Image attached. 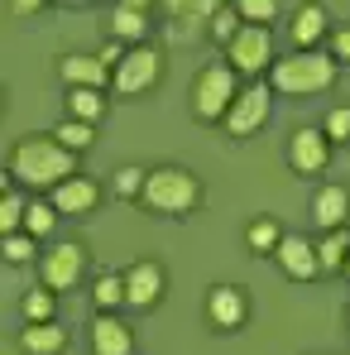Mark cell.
<instances>
[{
  "instance_id": "obj_1",
  "label": "cell",
  "mask_w": 350,
  "mask_h": 355,
  "mask_svg": "<svg viewBox=\"0 0 350 355\" xmlns=\"http://www.w3.org/2000/svg\"><path fill=\"white\" fill-rule=\"evenodd\" d=\"M72 149L62 144L58 135H29V139H19L15 144V154H10V173L24 178V182H34V187H58L72 178Z\"/></svg>"
},
{
  "instance_id": "obj_2",
  "label": "cell",
  "mask_w": 350,
  "mask_h": 355,
  "mask_svg": "<svg viewBox=\"0 0 350 355\" xmlns=\"http://www.w3.org/2000/svg\"><path fill=\"white\" fill-rule=\"evenodd\" d=\"M197 197H202V187H197V178L187 173V168H154V173L144 178V207L149 211L182 216V211L197 207Z\"/></svg>"
},
{
  "instance_id": "obj_3",
  "label": "cell",
  "mask_w": 350,
  "mask_h": 355,
  "mask_svg": "<svg viewBox=\"0 0 350 355\" xmlns=\"http://www.w3.org/2000/svg\"><path fill=\"white\" fill-rule=\"evenodd\" d=\"M331 77H336V62L326 58V53H292L288 62H274V87L279 92H292V96L326 92Z\"/></svg>"
},
{
  "instance_id": "obj_4",
  "label": "cell",
  "mask_w": 350,
  "mask_h": 355,
  "mask_svg": "<svg viewBox=\"0 0 350 355\" xmlns=\"http://www.w3.org/2000/svg\"><path fill=\"white\" fill-rule=\"evenodd\" d=\"M192 101H197V116L202 120H221L235 106V72L231 67H207V72L197 77Z\"/></svg>"
},
{
  "instance_id": "obj_5",
  "label": "cell",
  "mask_w": 350,
  "mask_h": 355,
  "mask_svg": "<svg viewBox=\"0 0 350 355\" xmlns=\"http://www.w3.org/2000/svg\"><path fill=\"white\" fill-rule=\"evenodd\" d=\"M269 58H274V39H269V29H264V24H245L240 39L231 44V62L240 67V72H259Z\"/></svg>"
},
{
  "instance_id": "obj_6",
  "label": "cell",
  "mask_w": 350,
  "mask_h": 355,
  "mask_svg": "<svg viewBox=\"0 0 350 355\" xmlns=\"http://www.w3.org/2000/svg\"><path fill=\"white\" fill-rule=\"evenodd\" d=\"M264 120H269V92H264V87H250V92L235 96V106L226 111V130H231V135H250V130H259Z\"/></svg>"
},
{
  "instance_id": "obj_7",
  "label": "cell",
  "mask_w": 350,
  "mask_h": 355,
  "mask_svg": "<svg viewBox=\"0 0 350 355\" xmlns=\"http://www.w3.org/2000/svg\"><path fill=\"white\" fill-rule=\"evenodd\" d=\"M159 82V53L154 49H134V53H125V62L116 67V87L120 92H144V87H154Z\"/></svg>"
},
{
  "instance_id": "obj_8",
  "label": "cell",
  "mask_w": 350,
  "mask_h": 355,
  "mask_svg": "<svg viewBox=\"0 0 350 355\" xmlns=\"http://www.w3.org/2000/svg\"><path fill=\"white\" fill-rule=\"evenodd\" d=\"M82 264H87L82 245H58V250H49V254H44V284H49V288H72V284L82 279Z\"/></svg>"
},
{
  "instance_id": "obj_9",
  "label": "cell",
  "mask_w": 350,
  "mask_h": 355,
  "mask_svg": "<svg viewBox=\"0 0 350 355\" xmlns=\"http://www.w3.org/2000/svg\"><path fill=\"white\" fill-rule=\"evenodd\" d=\"M164 293V269L154 264V259H139L130 274H125V302H134V307H154Z\"/></svg>"
},
{
  "instance_id": "obj_10",
  "label": "cell",
  "mask_w": 350,
  "mask_h": 355,
  "mask_svg": "<svg viewBox=\"0 0 350 355\" xmlns=\"http://www.w3.org/2000/svg\"><path fill=\"white\" fill-rule=\"evenodd\" d=\"M288 164L297 173H322L326 168V130H297L288 144Z\"/></svg>"
},
{
  "instance_id": "obj_11",
  "label": "cell",
  "mask_w": 350,
  "mask_h": 355,
  "mask_svg": "<svg viewBox=\"0 0 350 355\" xmlns=\"http://www.w3.org/2000/svg\"><path fill=\"white\" fill-rule=\"evenodd\" d=\"M96 197H101V187L91 182V178H67L53 187V207H58L62 216H77V211H91L96 207Z\"/></svg>"
},
{
  "instance_id": "obj_12",
  "label": "cell",
  "mask_w": 350,
  "mask_h": 355,
  "mask_svg": "<svg viewBox=\"0 0 350 355\" xmlns=\"http://www.w3.org/2000/svg\"><path fill=\"white\" fill-rule=\"evenodd\" d=\"M274 254H279L283 274H292V279H312V274L322 269V264H317V250H312V245H307L302 236H283Z\"/></svg>"
},
{
  "instance_id": "obj_13",
  "label": "cell",
  "mask_w": 350,
  "mask_h": 355,
  "mask_svg": "<svg viewBox=\"0 0 350 355\" xmlns=\"http://www.w3.org/2000/svg\"><path fill=\"white\" fill-rule=\"evenodd\" d=\"M312 216H317V226H326V231H341L350 216V192L346 187H322L317 192V202H312Z\"/></svg>"
},
{
  "instance_id": "obj_14",
  "label": "cell",
  "mask_w": 350,
  "mask_h": 355,
  "mask_svg": "<svg viewBox=\"0 0 350 355\" xmlns=\"http://www.w3.org/2000/svg\"><path fill=\"white\" fill-rule=\"evenodd\" d=\"M207 317H211L221 331L240 327V322H245V297H240V288H211V297H207Z\"/></svg>"
},
{
  "instance_id": "obj_15",
  "label": "cell",
  "mask_w": 350,
  "mask_h": 355,
  "mask_svg": "<svg viewBox=\"0 0 350 355\" xmlns=\"http://www.w3.org/2000/svg\"><path fill=\"white\" fill-rule=\"evenodd\" d=\"M130 346H134V336H130V327L116 322V317H101L91 327V351L96 355H130Z\"/></svg>"
},
{
  "instance_id": "obj_16",
  "label": "cell",
  "mask_w": 350,
  "mask_h": 355,
  "mask_svg": "<svg viewBox=\"0 0 350 355\" xmlns=\"http://www.w3.org/2000/svg\"><path fill=\"white\" fill-rule=\"evenodd\" d=\"M24 355H58L67 346V331H58L53 322H29V331L19 336Z\"/></svg>"
},
{
  "instance_id": "obj_17",
  "label": "cell",
  "mask_w": 350,
  "mask_h": 355,
  "mask_svg": "<svg viewBox=\"0 0 350 355\" xmlns=\"http://www.w3.org/2000/svg\"><path fill=\"white\" fill-rule=\"evenodd\" d=\"M62 77H67V87H106V62L72 53V58H62Z\"/></svg>"
},
{
  "instance_id": "obj_18",
  "label": "cell",
  "mask_w": 350,
  "mask_h": 355,
  "mask_svg": "<svg viewBox=\"0 0 350 355\" xmlns=\"http://www.w3.org/2000/svg\"><path fill=\"white\" fill-rule=\"evenodd\" d=\"M322 29H326V10H322L317 0L297 5V15H292V44H317Z\"/></svg>"
},
{
  "instance_id": "obj_19",
  "label": "cell",
  "mask_w": 350,
  "mask_h": 355,
  "mask_svg": "<svg viewBox=\"0 0 350 355\" xmlns=\"http://www.w3.org/2000/svg\"><path fill=\"white\" fill-rule=\"evenodd\" d=\"M67 106H72V120H96L101 111H106V101H101V92H96V87H72Z\"/></svg>"
},
{
  "instance_id": "obj_20",
  "label": "cell",
  "mask_w": 350,
  "mask_h": 355,
  "mask_svg": "<svg viewBox=\"0 0 350 355\" xmlns=\"http://www.w3.org/2000/svg\"><path fill=\"white\" fill-rule=\"evenodd\" d=\"M168 10H173L177 19H182V29H192V24H211V15H216V0H168Z\"/></svg>"
},
{
  "instance_id": "obj_21",
  "label": "cell",
  "mask_w": 350,
  "mask_h": 355,
  "mask_svg": "<svg viewBox=\"0 0 350 355\" xmlns=\"http://www.w3.org/2000/svg\"><path fill=\"white\" fill-rule=\"evenodd\" d=\"M346 254H350V236H346V231H331V236L317 245V264H322V269L346 264Z\"/></svg>"
},
{
  "instance_id": "obj_22",
  "label": "cell",
  "mask_w": 350,
  "mask_h": 355,
  "mask_svg": "<svg viewBox=\"0 0 350 355\" xmlns=\"http://www.w3.org/2000/svg\"><path fill=\"white\" fill-rule=\"evenodd\" d=\"M53 221H58V207H53V202H34V207L24 211V231H29V236H49Z\"/></svg>"
},
{
  "instance_id": "obj_23",
  "label": "cell",
  "mask_w": 350,
  "mask_h": 355,
  "mask_svg": "<svg viewBox=\"0 0 350 355\" xmlns=\"http://www.w3.org/2000/svg\"><path fill=\"white\" fill-rule=\"evenodd\" d=\"M53 135H58V139L67 144V149H72V154H82V149L91 144V120H62Z\"/></svg>"
},
{
  "instance_id": "obj_24",
  "label": "cell",
  "mask_w": 350,
  "mask_h": 355,
  "mask_svg": "<svg viewBox=\"0 0 350 355\" xmlns=\"http://www.w3.org/2000/svg\"><path fill=\"white\" fill-rule=\"evenodd\" d=\"M111 29H116L120 39H144V10H125V5H116Z\"/></svg>"
},
{
  "instance_id": "obj_25",
  "label": "cell",
  "mask_w": 350,
  "mask_h": 355,
  "mask_svg": "<svg viewBox=\"0 0 350 355\" xmlns=\"http://www.w3.org/2000/svg\"><path fill=\"white\" fill-rule=\"evenodd\" d=\"M211 39H216V44H235V39H240V10H226V5H221V10L211 15Z\"/></svg>"
},
{
  "instance_id": "obj_26",
  "label": "cell",
  "mask_w": 350,
  "mask_h": 355,
  "mask_svg": "<svg viewBox=\"0 0 350 355\" xmlns=\"http://www.w3.org/2000/svg\"><path fill=\"white\" fill-rule=\"evenodd\" d=\"M245 240H250V250H259V254H264V250H279V240H283V236H279V226H274L269 216H259V221L245 231Z\"/></svg>"
},
{
  "instance_id": "obj_27",
  "label": "cell",
  "mask_w": 350,
  "mask_h": 355,
  "mask_svg": "<svg viewBox=\"0 0 350 355\" xmlns=\"http://www.w3.org/2000/svg\"><path fill=\"white\" fill-rule=\"evenodd\" d=\"M235 10H240L245 24H269L279 15V0H235Z\"/></svg>"
},
{
  "instance_id": "obj_28",
  "label": "cell",
  "mask_w": 350,
  "mask_h": 355,
  "mask_svg": "<svg viewBox=\"0 0 350 355\" xmlns=\"http://www.w3.org/2000/svg\"><path fill=\"white\" fill-rule=\"evenodd\" d=\"M24 211H29V207L19 202V192H5V202H0V231L15 236V226L24 221Z\"/></svg>"
},
{
  "instance_id": "obj_29",
  "label": "cell",
  "mask_w": 350,
  "mask_h": 355,
  "mask_svg": "<svg viewBox=\"0 0 350 355\" xmlns=\"http://www.w3.org/2000/svg\"><path fill=\"white\" fill-rule=\"evenodd\" d=\"M96 302H101V307H116V302H125V279H116V274H101V279H96Z\"/></svg>"
},
{
  "instance_id": "obj_30",
  "label": "cell",
  "mask_w": 350,
  "mask_h": 355,
  "mask_svg": "<svg viewBox=\"0 0 350 355\" xmlns=\"http://www.w3.org/2000/svg\"><path fill=\"white\" fill-rule=\"evenodd\" d=\"M0 254H5L10 264H24V259L34 254V236H19V231H15V236H5V240H0Z\"/></svg>"
},
{
  "instance_id": "obj_31",
  "label": "cell",
  "mask_w": 350,
  "mask_h": 355,
  "mask_svg": "<svg viewBox=\"0 0 350 355\" xmlns=\"http://www.w3.org/2000/svg\"><path fill=\"white\" fill-rule=\"evenodd\" d=\"M53 317V293H29L24 297V322H49Z\"/></svg>"
},
{
  "instance_id": "obj_32",
  "label": "cell",
  "mask_w": 350,
  "mask_h": 355,
  "mask_svg": "<svg viewBox=\"0 0 350 355\" xmlns=\"http://www.w3.org/2000/svg\"><path fill=\"white\" fill-rule=\"evenodd\" d=\"M144 178L149 173H139V168H120L116 173V192L120 197H144Z\"/></svg>"
},
{
  "instance_id": "obj_33",
  "label": "cell",
  "mask_w": 350,
  "mask_h": 355,
  "mask_svg": "<svg viewBox=\"0 0 350 355\" xmlns=\"http://www.w3.org/2000/svg\"><path fill=\"white\" fill-rule=\"evenodd\" d=\"M322 130H326V139H350V111H346V106H336V111L326 116Z\"/></svg>"
},
{
  "instance_id": "obj_34",
  "label": "cell",
  "mask_w": 350,
  "mask_h": 355,
  "mask_svg": "<svg viewBox=\"0 0 350 355\" xmlns=\"http://www.w3.org/2000/svg\"><path fill=\"white\" fill-rule=\"evenodd\" d=\"M336 58L350 62V29H341V34H336Z\"/></svg>"
},
{
  "instance_id": "obj_35",
  "label": "cell",
  "mask_w": 350,
  "mask_h": 355,
  "mask_svg": "<svg viewBox=\"0 0 350 355\" xmlns=\"http://www.w3.org/2000/svg\"><path fill=\"white\" fill-rule=\"evenodd\" d=\"M101 62H116V67H120V62H125V58H120V49H116V44H111V49H101Z\"/></svg>"
},
{
  "instance_id": "obj_36",
  "label": "cell",
  "mask_w": 350,
  "mask_h": 355,
  "mask_svg": "<svg viewBox=\"0 0 350 355\" xmlns=\"http://www.w3.org/2000/svg\"><path fill=\"white\" fill-rule=\"evenodd\" d=\"M120 5H125V10H144L149 0H120Z\"/></svg>"
},
{
  "instance_id": "obj_37",
  "label": "cell",
  "mask_w": 350,
  "mask_h": 355,
  "mask_svg": "<svg viewBox=\"0 0 350 355\" xmlns=\"http://www.w3.org/2000/svg\"><path fill=\"white\" fill-rule=\"evenodd\" d=\"M62 5H82V0H62Z\"/></svg>"
},
{
  "instance_id": "obj_38",
  "label": "cell",
  "mask_w": 350,
  "mask_h": 355,
  "mask_svg": "<svg viewBox=\"0 0 350 355\" xmlns=\"http://www.w3.org/2000/svg\"><path fill=\"white\" fill-rule=\"evenodd\" d=\"M346 274H350V254H346Z\"/></svg>"
}]
</instances>
